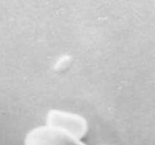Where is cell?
Listing matches in <instances>:
<instances>
[{"instance_id":"1","label":"cell","mask_w":155,"mask_h":145,"mask_svg":"<svg viewBox=\"0 0 155 145\" xmlns=\"http://www.w3.org/2000/svg\"><path fill=\"white\" fill-rule=\"evenodd\" d=\"M45 125L64 131L79 140L86 135L88 130V124L85 117L77 113L60 110L48 111Z\"/></svg>"},{"instance_id":"2","label":"cell","mask_w":155,"mask_h":145,"mask_svg":"<svg viewBox=\"0 0 155 145\" xmlns=\"http://www.w3.org/2000/svg\"><path fill=\"white\" fill-rule=\"evenodd\" d=\"M24 145H86L72 135L48 125L31 130L25 137Z\"/></svg>"}]
</instances>
